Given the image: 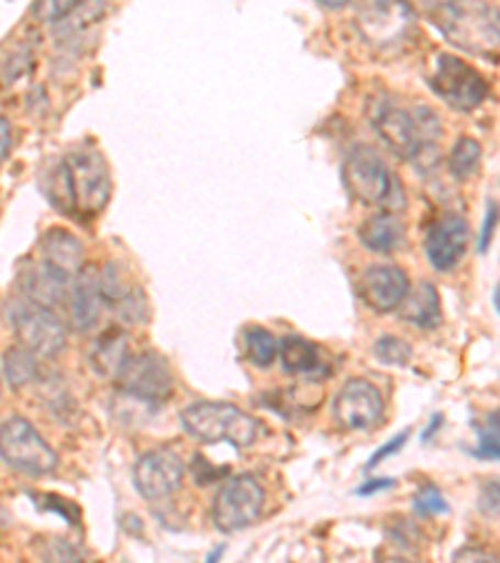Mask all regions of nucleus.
Segmentation results:
<instances>
[{"label":"nucleus","instance_id":"11","mask_svg":"<svg viewBox=\"0 0 500 563\" xmlns=\"http://www.w3.org/2000/svg\"><path fill=\"white\" fill-rule=\"evenodd\" d=\"M135 488L148 501L168 498L184 486V461L176 451L156 449L143 453L133 468Z\"/></svg>","mask_w":500,"mask_h":563},{"label":"nucleus","instance_id":"31","mask_svg":"<svg viewBox=\"0 0 500 563\" xmlns=\"http://www.w3.org/2000/svg\"><path fill=\"white\" fill-rule=\"evenodd\" d=\"M498 218H500V206H498V201H488L486 218H484V229H480V239H478V251H480V253H486L488 246H490V241H493Z\"/></svg>","mask_w":500,"mask_h":563},{"label":"nucleus","instance_id":"12","mask_svg":"<svg viewBox=\"0 0 500 563\" xmlns=\"http://www.w3.org/2000/svg\"><path fill=\"white\" fill-rule=\"evenodd\" d=\"M333 416L348 431L370 429L384 416V396L368 380L353 378L335 396Z\"/></svg>","mask_w":500,"mask_h":563},{"label":"nucleus","instance_id":"1","mask_svg":"<svg viewBox=\"0 0 500 563\" xmlns=\"http://www.w3.org/2000/svg\"><path fill=\"white\" fill-rule=\"evenodd\" d=\"M53 180V201L56 206L68 203V213L93 218L111 198V170L93 145L70 151Z\"/></svg>","mask_w":500,"mask_h":563},{"label":"nucleus","instance_id":"37","mask_svg":"<svg viewBox=\"0 0 500 563\" xmlns=\"http://www.w3.org/2000/svg\"><path fill=\"white\" fill-rule=\"evenodd\" d=\"M221 556H223V549H215V551L211 553V556H208L205 563H218V561H221Z\"/></svg>","mask_w":500,"mask_h":563},{"label":"nucleus","instance_id":"20","mask_svg":"<svg viewBox=\"0 0 500 563\" xmlns=\"http://www.w3.org/2000/svg\"><path fill=\"white\" fill-rule=\"evenodd\" d=\"M43 261L68 278H76L84 271V246L70 231L53 229L43 235Z\"/></svg>","mask_w":500,"mask_h":563},{"label":"nucleus","instance_id":"15","mask_svg":"<svg viewBox=\"0 0 500 563\" xmlns=\"http://www.w3.org/2000/svg\"><path fill=\"white\" fill-rule=\"evenodd\" d=\"M100 290H103L105 306L113 308L125 323L145 321L148 306H145L143 290L133 284V278L118 263H105V268L100 271Z\"/></svg>","mask_w":500,"mask_h":563},{"label":"nucleus","instance_id":"17","mask_svg":"<svg viewBox=\"0 0 500 563\" xmlns=\"http://www.w3.org/2000/svg\"><path fill=\"white\" fill-rule=\"evenodd\" d=\"M103 290H100V274L86 266L70 284V321L76 331L96 329L103 316Z\"/></svg>","mask_w":500,"mask_h":563},{"label":"nucleus","instance_id":"28","mask_svg":"<svg viewBox=\"0 0 500 563\" xmlns=\"http://www.w3.org/2000/svg\"><path fill=\"white\" fill-rule=\"evenodd\" d=\"M373 356L386 363V366H408L413 358V349L411 343L398 339V335H380L376 346H373Z\"/></svg>","mask_w":500,"mask_h":563},{"label":"nucleus","instance_id":"23","mask_svg":"<svg viewBox=\"0 0 500 563\" xmlns=\"http://www.w3.org/2000/svg\"><path fill=\"white\" fill-rule=\"evenodd\" d=\"M38 361L35 353L23 346H13L3 353V376L13 388H25L38 380Z\"/></svg>","mask_w":500,"mask_h":563},{"label":"nucleus","instance_id":"22","mask_svg":"<svg viewBox=\"0 0 500 563\" xmlns=\"http://www.w3.org/2000/svg\"><path fill=\"white\" fill-rule=\"evenodd\" d=\"M360 243L368 251L376 253H393L403 243V225L398 223L396 216L380 213L373 216L370 221L360 225Z\"/></svg>","mask_w":500,"mask_h":563},{"label":"nucleus","instance_id":"39","mask_svg":"<svg viewBox=\"0 0 500 563\" xmlns=\"http://www.w3.org/2000/svg\"><path fill=\"white\" fill-rule=\"evenodd\" d=\"M496 306H498V311H500V288L496 290Z\"/></svg>","mask_w":500,"mask_h":563},{"label":"nucleus","instance_id":"5","mask_svg":"<svg viewBox=\"0 0 500 563\" xmlns=\"http://www.w3.org/2000/svg\"><path fill=\"white\" fill-rule=\"evenodd\" d=\"M0 459L25 476H48L58 468V453L18 416L0 423Z\"/></svg>","mask_w":500,"mask_h":563},{"label":"nucleus","instance_id":"33","mask_svg":"<svg viewBox=\"0 0 500 563\" xmlns=\"http://www.w3.org/2000/svg\"><path fill=\"white\" fill-rule=\"evenodd\" d=\"M408 435H411V433H408V431H403V433H398V435H396V439H390V441L386 443V446H384V449H378L376 453H373V456H370V461H368V468H376L380 461H386L388 456H393V453H398L400 449H403V443L408 441Z\"/></svg>","mask_w":500,"mask_h":563},{"label":"nucleus","instance_id":"24","mask_svg":"<svg viewBox=\"0 0 500 563\" xmlns=\"http://www.w3.org/2000/svg\"><path fill=\"white\" fill-rule=\"evenodd\" d=\"M280 361H284V368L288 374H311L321 363L318 356V349L311 341L298 339V335H288V339L280 341Z\"/></svg>","mask_w":500,"mask_h":563},{"label":"nucleus","instance_id":"7","mask_svg":"<svg viewBox=\"0 0 500 563\" xmlns=\"http://www.w3.org/2000/svg\"><path fill=\"white\" fill-rule=\"evenodd\" d=\"M11 325L21 341L23 349H29L35 356L53 358L66 349V323L51 311V308L35 306L31 301L13 303Z\"/></svg>","mask_w":500,"mask_h":563},{"label":"nucleus","instance_id":"4","mask_svg":"<svg viewBox=\"0 0 500 563\" xmlns=\"http://www.w3.org/2000/svg\"><path fill=\"white\" fill-rule=\"evenodd\" d=\"M186 433L203 443L229 441L235 449H248L258 439V423L238 406L223 401H200L180 413Z\"/></svg>","mask_w":500,"mask_h":563},{"label":"nucleus","instance_id":"27","mask_svg":"<svg viewBox=\"0 0 500 563\" xmlns=\"http://www.w3.org/2000/svg\"><path fill=\"white\" fill-rule=\"evenodd\" d=\"M478 433V443L470 453L486 461H500V411L488 413L486 423H473Z\"/></svg>","mask_w":500,"mask_h":563},{"label":"nucleus","instance_id":"13","mask_svg":"<svg viewBox=\"0 0 500 563\" xmlns=\"http://www.w3.org/2000/svg\"><path fill=\"white\" fill-rule=\"evenodd\" d=\"M413 29V11L403 3H370L358 11V31L376 48H390Z\"/></svg>","mask_w":500,"mask_h":563},{"label":"nucleus","instance_id":"36","mask_svg":"<svg viewBox=\"0 0 500 563\" xmlns=\"http://www.w3.org/2000/svg\"><path fill=\"white\" fill-rule=\"evenodd\" d=\"M441 421H443V416L438 413V416H435V419H433V426H429V429H425V431H423V441H429V439H431V435H433V431H435V429H438V423H441Z\"/></svg>","mask_w":500,"mask_h":563},{"label":"nucleus","instance_id":"9","mask_svg":"<svg viewBox=\"0 0 500 563\" xmlns=\"http://www.w3.org/2000/svg\"><path fill=\"white\" fill-rule=\"evenodd\" d=\"M118 386L138 401L160 404L173 394V374L168 361L156 351H143L129 358L118 376Z\"/></svg>","mask_w":500,"mask_h":563},{"label":"nucleus","instance_id":"21","mask_svg":"<svg viewBox=\"0 0 500 563\" xmlns=\"http://www.w3.org/2000/svg\"><path fill=\"white\" fill-rule=\"evenodd\" d=\"M398 311L403 321L418 325V329H435L443 318L438 288L429 284V280H421V284H415L408 290V296L403 298Z\"/></svg>","mask_w":500,"mask_h":563},{"label":"nucleus","instance_id":"34","mask_svg":"<svg viewBox=\"0 0 500 563\" xmlns=\"http://www.w3.org/2000/svg\"><path fill=\"white\" fill-rule=\"evenodd\" d=\"M11 143H13L11 123H8V118H5V115H0V163L5 161L8 151H11Z\"/></svg>","mask_w":500,"mask_h":563},{"label":"nucleus","instance_id":"16","mask_svg":"<svg viewBox=\"0 0 500 563\" xmlns=\"http://www.w3.org/2000/svg\"><path fill=\"white\" fill-rule=\"evenodd\" d=\"M360 290L366 303L378 313L398 311L411 290L408 276L398 266H373L360 278Z\"/></svg>","mask_w":500,"mask_h":563},{"label":"nucleus","instance_id":"25","mask_svg":"<svg viewBox=\"0 0 500 563\" xmlns=\"http://www.w3.org/2000/svg\"><path fill=\"white\" fill-rule=\"evenodd\" d=\"M243 341H245V353H248V361L253 363V366L268 368V366H273V361L278 358L280 343L276 341V335H273L270 331L253 325V329L245 331Z\"/></svg>","mask_w":500,"mask_h":563},{"label":"nucleus","instance_id":"19","mask_svg":"<svg viewBox=\"0 0 500 563\" xmlns=\"http://www.w3.org/2000/svg\"><path fill=\"white\" fill-rule=\"evenodd\" d=\"M129 358H131L129 333H125L121 325L108 329L88 353V361L90 366L96 368V374H100L103 378H115V380L121 376V371L125 368Z\"/></svg>","mask_w":500,"mask_h":563},{"label":"nucleus","instance_id":"30","mask_svg":"<svg viewBox=\"0 0 500 563\" xmlns=\"http://www.w3.org/2000/svg\"><path fill=\"white\" fill-rule=\"evenodd\" d=\"M478 508L486 516L500 514V476L484 481V486H480V496H478Z\"/></svg>","mask_w":500,"mask_h":563},{"label":"nucleus","instance_id":"18","mask_svg":"<svg viewBox=\"0 0 500 563\" xmlns=\"http://www.w3.org/2000/svg\"><path fill=\"white\" fill-rule=\"evenodd\" d=\"M70 280L73 278H68L66 274H60V271L48 266L45 261H41V263H35V266L23 271L21 288L31 303L43 306V308H53V306H60L68 298Z\"/></svg>","mask_w":500,"mask_h":563},{"label":"nucleus","instance_id":"6","mask_svg":"<svg viewBox=\"0 0 500 563\" xmlns=\"http://www.w3.org/2000/svg\"><path fill=\"white\" fill-rule=\"evenodd\" d=\"M429 86L441 101L456 108L460 113H470L488 98V80L458 56L441 53L433 63Z\"/></svg>","mask_w":500,"mask_h":563},{"label":"nucleus","instance_id":"38","mask_svg":"<svg viewBox=\"0 0 500 563\" xmlns=\"http://www.w3.org/2000/svg\"><path fill=\"white\" fill-rule=\"evenodd\" d=\"M384 563H408L405 559H386Z\"/></svg>","mask_w":500,"mask_h":563},{"label":"nucleus","instance_id":"2","mask_svg":"<svg viewBox=\"0 0 500 563\" xmlns=\"http://www.w3.org/2000/svg\"><path fill=\"white\" fill-rule=\"evenodd\" d=\"M373 129L398 158L421 161L441 139V118L429 106L373 103Z\"/></svg>","mask_w":500,"mask_h":563},{"label":"nucleus","instance_id":"32","mask_svg":"<svg viewBox=\"0 0 500 563\" xmlns=\"http://www.w3.org/2000/svg\"><path fill=\"white\" fill-rule=\"evenodd\" d=\"M451 563H500L496 553H490L488 549H478V547H466L456 551Z\"/></svg>","mask_w":500,"mask_h":563},{"label":"nucleus","instance_id":"14","mask_svg":"<svg viewBox=\"0 0 500 563\" xmlns=\"http://www.w3.org/2000/svg\"><path fill=\"white\" fill-rule=\"evenodd\" d=\"M470 243L466 218L458 213H443L435 218L425 235V256L435 271H453L463 261Z\"/></svg>","mask_w":500,"mask_h":563},{"label":"nucleus","instance_id":"10","mask_svg":"<svg viewBox=\"0 0 500 563\" xmlns=\"http://www.w3.org/2000/svg\"><path fill=\"white\" fill-rule=\"evenodd\" d=\"M343 176L353 198H358L366 206L386 201L390 188H393V178H390L384 158L368 145H356L351 151Z\"/></svg>","mask_w":500,"mask_h":563},{"label":"nucleus","instance_id":"3","mask_svg":"<svg viewBox=\"0 0 500 563\" xmlns=\"http://www.w3.org/2000/svg\"><path fill=\"white\" fill-rule=\"evenodd\" d=\"M431 18L451 45L470 56L490 58L500 51V8L490 3H433L425 5Z\"/></svg>","mask_w":500,"mask_h":563},{"label":"nucleus","instance_id":"35","mask_svg":"<svg viewBox=\"0 0 500 563\" xmlns=\"http://www.w3.org/2000/svg\"><path fill=\"white\" fill-rule=\"evenodd\" d=\"M393 486H396L393 478H378V481H368L366 486H360L358 494L360 496H373L378 492H388V488H393Z\"/></svg>","mask_w":500,"mask_h":563},{"label":"nucleus","instance_id":"8","mask_svg":"<svg viewBox=\"0 0 500 563\" xmlns=\"http://www.w3.org/2000/svg\"><path fill=\"white\" fill-rule=\"evenodd\" d=\"M263 504H266V494H263L256 478L248 474L233 476L225 481L223 488L215 496L213 523L223 533L248 529V526L256 523L258 516L263 514Z\"/></svg>","mask_w":500,"mask_h":563},{"label":"nucleus","instance_id":"29","mask_svg":"<svg viewBox=\"0 0 500 563\" xmlns=\"http://www.w3.org/2000/svg\"><path fill=\"white\" fill-rule=\"evenodd\" d=\"M413 508L421 516H438V514H448V504H445L443 494L435 486H423L421 492L413 496Z\"/></svg>","mask_w":500,"mask_h":563},{"label":"nucleus","instance_id":"26","mask_svg":"<svg viewBox=\"0 0 500 563\" xmlns=\"http://www.w3.org/2000/svg\"><path fill=\"white\" fill-rule=\"evenodd\" d=\"M480 143L476 139H470V135H460L453 145L451 156H448V170L453 178L458 180H466L478 170V163H480Z\"/></svg>","mask_w":500,"mask_h":563}]
</instances>
